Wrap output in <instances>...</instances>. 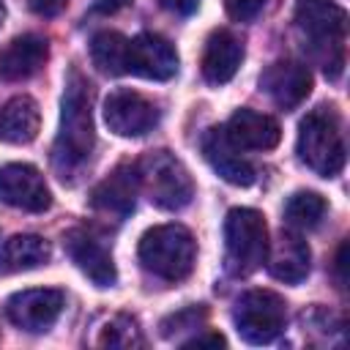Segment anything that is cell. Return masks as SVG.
I'll return each instance as SVG.
<instances>
[{
  "mask_svg": "<svg viewBox=\"0 0 350 350\" xmlns=\"http://www.w3.org/2000/svg\"><path fill=\"white\" fill-rule=\"evenodd\" d=\"M63 312V293L52 287H36V290H19L8 298L5 314L8 320L27 331V334H41L55 325V320Z\"/></svg>",
  "mask_w": 350,
  "mask_h": 350,
  "instance_id": "9c48e42d",
  "label": "cell"
},
{
  "mask_svg": "<svg viewBox=\"0 0 350 350\" xmlns=\"http://www.w3.org/2000/svg\"><path fill=\"white\" fill-rule=\"evenodd\" d=\"M298 159L320 178H334L345 167V137L334 107H317L306 112L298 126L295 142Z\"/></svg>",
  "mask_w": 350,
  "mask_h": 350,
  "instance_id": "3957f363",
  "label": "cell"
},
{
  "mask_svg": "<svg viewBox=\"0 0 350 350\" xmlns=\"http://www.w3.org/2000/svg\"><path fill=\"white\" fill-rule=\"evenodd\" d=\"M3 19H5V5H3V0H0V25H3Z\"/></svg>",
  "mask_w": 350,
  "mask_h": 350,
  "instance_id": "4dcf8cb0",
  "label": "cell"
},
{
  "mask_svg": "<svg viewBox=\"0 0 350 350\" xmlns=\"http://www.w3.org/2000/svg\"><path fill=\"white\" fill-rule=\"evenodd\" d=\"M202 317H205V309L189 306V309H183V312H178V314H170V317L161 323V334L167 336L172 328H175V334L183 331V328H197V325L202 323Z\"/></svg>",
  "mask_w": 350,
  "mask_h": 350,
  "instance_id": "d4e9b609",
  "label": "cell"
},
{
  "mask_svg": "<svg viewBox=\"0 0 350 350\" xmlns=\"http://www.w3.org/2000/svg\"><path fill=\"white\" fill-rule=\"evenodd\" d=\"M0 202L19 211L41 213L52 205V197L44 183V175L33 164L14 161L0 167Z\"/></svg>",
  "mask_w": 350,
  "mask_h": 350,
  "instance_id": "8fae6325",
  "label": "cell"
},
{
  "mask_svg": "<svg viewBox=\"0 0 350 350\" xmlns=\"http://www.w3.org/2000/svg\"><path fill=\"white\" fill-rule=\"evenodd\" d=\"M129 0H93V8L101 14H115L118 8H123Z\"/></svg>",
  "mask_w": 350,
  "mask_h": 350,
  "instance_id": "f546056e",
  "label": "cell"
},
{
  "mask_svg": "<svg viewBox=\"0 0 350 350\" xmlns=\"http://www.w3.org/2000/svg\"><path fill=\"white\" fill-rule=\"evenodd\" d=\"M224 134L238 150H271L282 139L279 123L271 115L249 107L232 112V118L224 126Z\"/></svg>",
  "mask_w": 350,
  "mask_h": 350,
  "instance_id": "2e32d148",
  "label": "cell"
},
{
  "mask_svg": "<svg viewBox=\"0 0 350 350\" xmlns=\"http://www.w3.org/2000/svg\"><path fill=\"white\" fill-rule=\"evenodd\" d=\"M49 57V46L41 36L25 33L16 36L0 55V77L8 82H22L41 71V66Z\"/></svg>",
  "mask_w": 350,
  "mask_h": 350,
  "instance_id": "ac0fdd59",
  "label": "cell"
},
{
  "mask_svg": "<svg viewBox=\"0 0 350 350\" xmlns=\"http://www.w3.org/2000/svg\"><path fill=\"white\" fill-rule=\"evenodd\" d=\"M63 246L71 257V262L96 284V287H112L118 282V271L115 262L109 257V252L101 246V241H96L88 230H68L63 235Z\"/></svg>",
  "mask_w": 350,
  "mask_h": 350,
  "instance_id": "7c38bea8",
  "label": "cell"
},
{
  "mask_svg": "<svg viewBox=\"0 0 350 350\" xmlns=\"http://www.w3.org/2000/svg\"><path fill=\"white\" fill-rule=\"evenodd\" d=\"M200 148H202L205 161L213 167V172H216L221 180H227V183H232V186H252V183H254V178H257L254 167H252V164L238 153V148L227 139L224 129H219V126L208 129V131L202 134V139H200Z\"/></svg>",
  "mask_w": 350,
  "mask_h": 350,
  "instance_id": "5bb4252c",
  "label": "cell"
},
{
  "mask_svg": "<svg viewBox=\"0 0 350 350\" xmlns=\"http://www.w3.org/2000/svg\"><path fill=\"white\" fill-rule=\"evenodd\" d=\"M295 25L312 52L323 60L325 77L336 79L345 68L347 16L334 0H298Z\"/></svg>",
  "mask_w": 350,
  "mask_h": 350,
  "instance_id": "7a4b0ae2",
  "label": "cell"
},
{
  "mask_svg": "<svg viewBox=\"0 0 350 350\" xmlns=\"http://www.w3.org/2000/svg\"><path fill=\"white\" fill-rule=\"evenodd\" d=\"M104 123L118 137H142L159 123V109L139 90L118 88L104 98Z\"/></svg>",
  "mask_w": 350,
  "mask_h": 350,
  "instance_id": "ba28073f",
  "label": "cell"
},
{
  "mask_svg": "<svg viewBox=\"0 0 350 350\" xmlns=\"http://www.w3.org/2000/svg\"><path fill=\"white\" fill-rule=\"evenodd\" d=\"M265 3L268 0H224V8L235 22H249L265 8Z\"/></svg>",
  "mask_w": 350,
  "mask_h": 350,
  "instance_id": "484cf974",
  "label": "cell"
},
{
  "mask_svg": "<svg viewBox=\"0 0 350 350\" xmlns=\"http://www.w3.org/2000/svg\"><path fill=\"white\" fill-rule=\"evenodd\" d=\"M93 145L96 134L90 115V85L77 68H71L63 90L60 131L52 148V167L60 175V180H74L82 172L93 153Z\"/></svg>",
  "mask_w": 350,
  "mask_h": 350,
  "instance_id": "6da1fadb",
  "label": "cell"
},
{
  "mask_svg": "<svg viewBox=\"0 0 350 350\" xmlns=\"http://www.w3.org/2000/svg\"><path fill=\"white\" fill-rule=\"evenodd\" d=\"M178 71V52L175 46L159 33H139L129 41L126 74H137L142 79L167 82Z\"/></svg>",
  "mask_w": 350,
  "mask_h": 350,
  "instance_id": "30bf717a",
  "label": "cell"
},
{
  "mask_svg": "<svg viewBox=\"0 0 350 350\" xmlns=\"http://www.w3.org/2000/svg\"><path fill=\"white\" fill-rule=\"evenodd\" d=\"M49 260V243L41 235L19 232L0 243V271H30Z\"/></svg>",
  "mask_w": 350,
  "mask_h": 350,
  "instance_id": "44dd1931",
  "label": "cell"
},
{
  "mask_svg": "<svg viewBox=\"0 0 350 350\" xmlns=\"http://www.w3.org/2000/svg\"><path fill=\"white\" fill-rule=\"evenodd\" d=\"M126 57H129V38L115 30H101L90 41V60L98 71L118 77L126 74Z\"/></svg>",
  "mask_w": 350,
  "mask_h": 350,
  "instance_id": "7402d4cb",
  "label": "cell"
},
{
  "mask_svg": "<svg viewBox=\"0 0 350 350\" xmlns=\"http://www.w3.org/2000/svg\"><path fill=\"white\" fill-rule=\"evenodd\" d=\"M325 216V200L317 191H295L284 202V221L295 230H314Z\"/></svg>",
  "mask_w": 350,
  "mask_h": 350,
  "instance_id": "603a6c76",
  "label": "cell"
},
{
  "mask_svg": "<svg viewBox=\"0 0 350 350\" xmlns=\"http://www.w3.org/2000/svg\"><path fill=\"white\" fill-rule=\"evenodd\" d=\"M142 331H139V323L129 314H118L112 317L104 328H101V336H98V345L101 347H142Z\"/></svg>",
  "mask_w": 350,
  "mask_h": 350,
  "instance_id": "cb8c5ba5",
  "label": "cell"
},
{
  "mask_svg": "<svg viewBox=\"0 0 350 350\" xmlns=\"http://www.w3.org/2000/svg\"><path fill=\"white\" fill-rule=\"evenodd\" d=\"M260 88L271 96L276 107L295 109L312 93V74L298 60H276L262 71Z\"/></svg>",
  "mask_w": 350,
  "mask_h": 350,
  "instance_id": "4fadbf2b",
  "label": "cell"
},
{
  "mask_svg": "<svg viewBox=\"0 0 350 350\" xmlns=\"http://www.w3.org/2000/svg\"><path fill=\"white\" fill-rule=\"evenodd\" d=\"M268 227L260 211L232 208L224 219V262L235 276H249L265 260Z\"/></svg>",
  "mask_w": 350,
  "mask_h": 350,
  "instance_id": "8992f818",
  "label": "cell"
},
{
  "mask_svg": "<svg viewBox=\"0 0 350 350\" xmlns=\"http://www.w3.org/2000/svg\"><path fill=\"white\" fill-rule=\"evenodd\" d=\"M137 254L148 273L164 282H180L194 268L197 243L183 224H159L145 230Z\"/></svg>",
  "mask_w": 350,
  "mask_h": 350,
  "instance_id": "277c9868",
  "label": "cell"
},
{
  "mask_svg": "<svg viewBox=\"0 0 350 350\" xmlns=\"http://www.w3.org/2000/svg\"><path fill=\"white\" fill-rule=\"evenodd\" d=\"M232 323L243 342L268 345L287 325V304L273 290H246L235 301Z\"/></svg>",
  "mask_w": 350,
  "mask_h": 350,
  "instance_id": "52a82bcc",
  "label": "cell"
},
{
  "mask_svg": "<svg viewBox=\"0 0 350 350\" xmlns=\"http://www.w3.org/2000/svg\"><path fill=\"white\" fill-rule=\"evenodd\" d=\"M312 252L306 246V241L290 230H282L279 238L273 243H268L265 249V268L273 279L284 282V284H298L309 276V262Z\"/></svg>",
  "mask_w": 350,
  "mask_h": 350,
  "instance_id": "9a60e30c",
  "label": "cell"
},
{
  "mask_svg": "<svg viewBox=\"0 0 350 350\" xmlns=\"http://www.w3.org/2000/svg\"><path fill=\"white\" fill-rule=\"evenodd\" d=\"M170 14L175 16H191L200 8V0H159Z\"/></svg>",
  "mask_w": 350,
  "mask_h": 350,
  "instance_id": "4316f807",
  "label": "cell"
},
{
  "mask_svg": "<svg viewBox=\"0 0 350 350\" xmlns=\"http://www.w3.org/2000/svg\"><path fill=\"white\" fill-rule=\"evenodd\" d=\"M137 172L134 167H118L109 178H104L90 197V205L101 213V216H112L115 221L126 219L134 211V200H137Z\"/></svg>",
  "mask_w": 350,
  "mask_h": 350,
  "instance_id": "e0dca14e",
  "label": "cell"
},
{
  "mask_svg": "<svg viewBox=\"0 0 350 350\" xmlns=\"http://www.w3.org/2000/svg\"><path fill=\"white\" fill-rule=\"evenodd\" d=\"M68 0H30V8L38 14V16H55L66 8Z\"/></svg>",
  "mask_w": 350,
  "mask_h": 350,
  "instance_id": "83f0119b",
  "label": "cell"
},
{
  "mask_svg": "<svg viewBox=\"0 0 350 350\" xmlns=\"http://www.w3.org/2000/svg\"><path fill=\"white\" fill-rule=\"evenodd\" d=\"M227 345L221 334H208V336H194L189 342H183V347H221Z\"/></svg>",
  "mask_w": 350,
  "mask_h": 350,
  "instance_id": "f1b7e54d",
  "label": "cell"
},
{
  "mask_svg": "<svg viewBox=\"0 0 350 350\" xmlns=\"http://www.w3.org/2000/svg\"><path fill=\"white\" fill-rule=\"evenodd\" d=\"M137 180L148 200L161 211H180L194 197V183L180 159L170 150H153L134 164Z\"/></svg>",
  "mask_w": 350,
  "mask_h": 350,
  "instance_id": "5b68a950",
  "label": "cell"
},
{
  "mask_svg": "<svg viewBox=\"0 0 350 350\" xmlns=\"http://www.w3.org/2000/svg\"><path fill=\"white\" fill-rule=\"evenodd\" d=\"M243 60V44L230 30H213L202 49V77L211 85H224L235 77Z\"/></svg>",
  "mask_w": 350,
  "mask_h": 350,
  "instance_id": "d6986e66",
  "label": "cell"
},
{
  "mask_svg": "<svg viewBox=\"0 0 350 350\" xmlns=\"http://www.w3.org/2000/svg\"><path fill=\"white\" fill-rule=\"evenodd\" d=\"M41 112L30 96H14L0 109V139L8 145H27L38 137Z\"/></svg>",
  "mask_w": 350,
  "mask_h": 350,
  "instance_id": "ffe728a7",
  "label": "cell"
}]
</instances>
